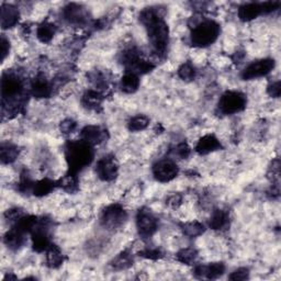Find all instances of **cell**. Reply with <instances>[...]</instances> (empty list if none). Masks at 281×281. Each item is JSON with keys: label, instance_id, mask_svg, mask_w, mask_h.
Wrapping results in <instances>:
<instances>
[{"label": "cell", "instance_id": "cell-11", "mask_svg": "<svg viewBox=\"0 0 281 281\" xmlns=\"http://www.w3.org/2000/svg\"><path fill=\"white\" fill-rule=\"evenodd\" d=\"M118 164H116L113 156H105L97 163L96 173L104 181H111L118 176Z\"/></svg>", "mask_w": 281, "mask_h": 281}, {"label": "cell", "instance_id": "cell-20", "mask_svg": "<svg viewBox=\"0 0 281 281\" xmlns=\"http://www.w3.org/2000/svg\"><path fill=\"white\" fill-rule=\"evenodd\" d=\"M64 262V256L61 254L58 246L56 245H51L49 249L46 251V264L50 268H58L59 266L63 265Z\"/></svg>", "mask_w": 281, "mask_h": 281}, {"label": "cell", "instance_id": "cell-27", "mask_svg": "<svg viewBox=\"0 0 281 281\" xmlns=\"http://www.w3.org/2000/svg\"><path fill=\"white\" fill-rule=\"evenodd\" d=\"M102 100H104L102 95L96 90H88L83 96V105L88 109H93V110L101 106Z\"/></svg>", "mask_w": 281, "mask_h": 281}, {"label": "cell", "instance_id": "cell-5", "mask_svg": "<svg viewBox=\"0 0 281 281\" xmlns=\"http://www.w3.org/2000/svg\"><path fill=\"white\" fill-rule=\"evenodd\" d=\"M127 218V211L120 204H111L102 211L100 222L104 228L108 230H114L124 224Z\"/></svg>", "mask_w": 281, "mask_h": 281}, {"label": "cell", "instance_id": "cell-24", "mask_svg": "<svg viewBox=\"0 0 281 281\" xmlns=\"http://www.w3.org/2000/svg\"><path fill=\"white\" fill-rule=\"evenodd\" d=\"M229 223V215L223 210H215L212 214L209 225L212 230H222Z\"/></svg>", "mask_w": 281, "mask_h": 281}, {"label": "cell", "instance_id": "cell-42", "mask_svg": "<svg viewBox=\"0 0 281 281\" xmlns=\"http://www.w3.org/2000/svg\"><path fill=\"white\" fill-rule=\"evenodd\" d=\"M180 203H181V196H179V195H174L168 199V204L171 205L173 208L178 207Z\"/></svg>", "mask_w": 281, "mask_h": 281}, {"label": "cell", "instance_id": "cell-34", "mask_svg": "<svg viewBox=\"0 0 281 281\" xmlns=\"http://www.w3.org/2000/svg\"><path fill=\"white\" fill-rule=\"evenodd\" d=\"M76 128H77V123L75 122L74 120H72V119L64 120L63 122L60 123V126H59V129H60L61 133H64V134L73 133L75 131V130H76Z\"/></svg>", "mask_w": 281, "mask_h": 281}, {"label": "cell", "instance_id": "cell-29", "mask_svg": "<svg viewBox=\"0 0 281 281\" xmlns=\"http://www.w3.org/2000/svg\"><path fill=\"white\" fill-rule=\"evenodd\" d=\"M148 123H149V120L147 116L139 114V115L133 116L132 119H130L128 127H129L130 131L138 132V131H142V130H144V129H146Z\"/></svg>", "mask_w": 281, "mask_h": 281}, {"label": "cell", "instance_id": "cell-14", "mask_svg": "<svg viewBox=\"0 0 281 281\" xmlns=\"http://www.w3.org/2000/svg\"><path fill=\"white\" fill-rule=\"evenodd\" d=\"M107 139V131L100 127L96 126H88L85 127L81 131V140L87 142L90 145H96L100 144Z\"/></svg>", "mask_w": 281, "mask_h": 281}, {"label": "cell", "instance_id": "cell-32", "mask_svg": "<svg viewBox=\"0 0 281 281\" xmlns=\"http://www.w3.org/2000/svg\"><path fill=\"white\" fill-rule=\"evenodd\" d=\"M178 76L183 80H193L196 77V70L194 65L189 61L182 64L178 70Z\"/></svg>", "mask_w": 281, "mask_h": 281}, {"label": "cell", "instance_id": "cell-10", "mask_svg": "<svg viewBox=\"0 0 281 281\" xmlns=\"http://www.w3.org/2000/svg\"><path fill=\"white\" fill-rule=\"evenodd\" d=\"M178 166L170 160H163L157 162L153 166V174L160 182L171 181L178 175Z\"/></svg>", "mask_w": 281, "mask_h": 281}, {"label": "cell", "instance_id": "cell-39", "mask_svg": "<svg viewBox=\"0 0 281 281\" xmlns=\"http://www.w3.org/2000/svg\"><path fill=\"white\" fill-rule=\"evenodd\" d=\"M190 147L187 145L186 143H181L179 144V145H178L176 147V150H175V153L177 156H179L180 159H187V157L190 155Z\"/></svg>", "mask_w": 281, "mask_h": 281}, {"label": "cell", "instance_id": "cell-41", "mask_svg": "<svg viewBox=\"0 0 281 281\" xmlns=\"http://www.w3.org/2000/svg\"><path fill=\"white\" fill-rule=\"evenodd\" d=\"M9 51H10V43H9V41L3 36L2 37V59L3 60H5V58L7 57V55H8Z\"/></svg>", "mask_w": 281, "mask_h": 281}, {"label": "cell", "instance_id": "cell-31", "mask_svg": "<svg viewBox=\"0 0 281 281\" xmlns=\"http://www.w3.org/2000/svg\"><path fill=\"white\" fill-rule=\"evenodd\" d=\"M182 230L186 235H188L190 237H196V236L201 235L204 232V226L199 222H191V223L184 224L182 226Z\"/></svg>", "mask_w": 281, "mask_h": 281}, {"label": "cell", "instance_id": "cell-22", "mask_svg": "<svg viewBox=\"0 0 281 281\" xmlns=\"http://www.w3.org/2000/svg\"><path fill=\"white\" fill-rule=\"evenodd\" d=\"M19 156V148L11 143H3L0 147V157L3 164H11Z\"/></svg>", "mask_w": 281, "mask_h": 281}, {"label": "cell", "instance_id": "cell-8", "mask_svg": "<svg viewBox=\"0 0 281 281\" xmlns=\"http://www.w3.org/2000/svg\"><path fill=\"white\" fill-rule=\"evenodd\" d=\"M273 67H275V60L271 58L256 60L245 68L242 73V78L244 80H251L264 77L273 70Z\"/></svg>", "mask_w": 281, "mask_h": 281}, {"label": "cell", "instance_id": "cell-9", "mask_svg": "<svg viewBox=\"0 0 281 281\" xmlns=\"http://www.w3.org/2000/svg\"><path fill=\"white\" fill-rule=\"evenodd\" d=\"M23 84L17 75L13 74H4L2 79V95L4 101L10 98H15L22 92Z\"/></svg>", "mask_w": 281, "mask_h": 281}, {"label": "cell", "instance_id": "cell-35", "mask_svg": "<svg viewBox=\"0 0 281 281\" xmlns=\"http://www.w3.org/2000/svg\"><path fill=\"white\" fill-rule=\"evenodd\" d=\"M249 277V271L247 268H238L230 275L231 280H246Z\"/></svg>", "mask_w": 281, "mask_h": 281}, {"label": "cell", "instance_id": "cell-36", "mask_svg": "<svg viewBox=\"0 0 281 281\" xmlns=\"http://www.w3.org/2000/svg\"><path fill=\"white\" fill-rule=\"evenodd\" d=\"M89 77H90V80L93 83L96 87H102V86H107L106 79L104 77V75L99 72H92L89 74Z\"/></svg>", "mask_w": 281, "mask_h": 281}, {"label": "cell", "instance_id": "cell-40", "mask_svg": "<svg viewBox=\"0 0 281 281\" xmlns=\"http://www.w3.org/2000/svg\"><path fill=\"white\" fill-rule=\"evenodd\" d=\"M267 92H268L270 97H273V98L280 97V92H281L280 81H276V83H272L271 85H269L268 88H267Z\"/></svg>", "mask_w": 281, "mask_h": 281}, {"label": "cell", "instance_id": "cell-38", "mask_svg": "<svg viewBox=\"0 0 281 281\" xmlns=\"http://www.w3.org/2000/svg\"><path fill=\"white\" fill-rule=\"evenodd\" d=\"M5 215H6V218H8L9 221L17 222L24 215V213L21 209L16 208V209H11V210L7 211Z\"/></svg>", "mask_w": 281, "mask_h": 281}, {"label": "cell", "instance_id": "cell-2", "mask_svg": "<svg viewBox=\"0 0 281 281\" xmlns=\"http://www.w3.org/2000/svg\"><path fill=\"white\" fill-rule=\"evenodd\" d=\"M65 157L71 173L77 174L92 162V145L83 140L67 142L65 146Z\"/></svg>", "mask_w": 281, "mask_h": 281}, {"label": "cell", "instance_id": "cell-4", "mask_svg": "<svg viewBox=\"0 0 281 281\" xmlns=\"http://www.w3.org/2000/svg\"><path fill=\"white\" fill-rule=\"evenodd\" d=\"M246 96L239 91H226L218 101V109L223 114H234L246 108Z\"/></svg>", "mask_w": 281, "mask_h": 281}, {"label": "cell", "instance_id": "cell-26", "mask_svg": "<svg viewBox=\"0 0 281 281\" xmlns=\"http://www.w3.org/2000/svg\"><path fill=\"white\" fill-rule=\"evenodd\" d=\"M133 265V257L129 252H122L112 262L111 266L115 270H124Z\"/></svg>", "mask_w": 281, "mask_h": 281}, {"label": "cell", "instance_id": "cell-23", "mask_svg": "<svg viewBox=\"0 0 281 281\" xmlns=\"http://www.w3.org/2000/svg\"><path fill=\"white\" fill-rule=\"evenodd\" d=\"M78 183H79V180L76 174L71 173V171L67 175H65L63 178H60L59 181L57 182V184L60 188H63L65 191H67V193L70 194L76 193L78 190Z\"/></svg>", "mask_w": 281, "mask_h": 281}, {"label": "cell", "instance_id": "cell-21", "mask_svg": "<svg viewBox=\"0 0 281 281\" xmlns=\"http://www.w3.org/2000/svg\"><path fill=\"white\" fill-rule=\"evenodd\" d=\"M120 87L122 89V91H124L126 93L135 92L140 87L139 76L133 73H127L124 76L121 78Z\"/></svg>", "mask_w": 281, "mask_h": 281}, {"label": "cell", "instance_id": "cell-28", "mask_svg": "<svg viewBox=\"0 0 281 281\" xmlns=\"http://www.w3.org/2000/svg\"><path fill=\"white\" fill-rule=\"evenodd\" d=\"M55 182L50 180V179H43L40 180L37 183H34L33 186V195L37 197H43L49 195L51 191L55 188Z\"/></svg>", "mask_w": 281, "mask_h": 281}, {"label": "cell", "instance_id": "cell-13", "mask_svg": "<svg viewBox=\"0 0 281 281\" xmlns=\"http://www.w3.org/2000/svg\"><path fill=\"white\" fill-rule=\"evenodd\" d=\"M225 271V266L222 263H212L208 266L199 265L197 266L194 273L198 278H207V279H216L221 277Z\"/></svg>", "mask_w": 281, "mask_h": 281}, {"label": "cell", "instance_id": "cell-6", "mask_svg": "<svg viewBox=\"0 0 281 281\" xmlns=\"http://www.w3.org/2000/svg\"><path fill=\"white\" fill-rule=\"evenodd\" d=\"M136 226H138L139 234L144 238H148L157 231L159 222L150 210L143 208L140 209L136 215Z\"/></svg>", "mask_w": 281, "mask_h": 281}, {"label": "cell", "instance_id": "cell-3", "mask_svg": "<svg viewBox=\"0 0 281 281\" xmlns=\"http://www.w3.org/2000/svg\"><path fill=\"white\" fill-rule=\"evenodd\" d=\"M220 36V25L212 20L198 23L191 32V43L197 47H207L213 44Z\"/></svg>", "mask_w": 281, "mask_h": 281}, {"label": "cell", "instance_id": "cell-19", "mask_svg": "<svg viewBox=\"0 0 281 281\" xmlns=\"http://www.w3.org/2000/svg\"><path fill=\"white\" fill-rule=\"evenodd\" d=\"M263 8L262 4L257 3H249L239 7L238 9V17L242 21H251V20L256 19L259 15H262Z\"/></svg>", "mask_w": 281, "mask_h": 281}, {"label": "cell", "instance_id": "cell-15", "mask_svg": "<svg viewBox=\"0 0 281 281\" xmlns=\"http://www.w3.org/2000/svg\"><path fill=\"white\" fill-rule=\"evenodd\" d=\"M31 92L37 98H49L52 93V86L43 75H38L32 80Z\"/></svg>", "mask_w": 281, "mask_h": 281}, {"label": "cell", "instance_id": "cell-30", "mask_svg": "<svg viewBox=\"0 0 281 281\" xmlns=\"http://www.w3.org/2000/svg\"><path fill=\"white\" fill-rule=\"evenodd\" d=\"M198 256V253L196 249L194 248H184V249H181L179 253L176 255V258L178 262H180L182 264H186V265H191L193 264L196 258Z\"/></svg>", "mask_w": 281, "mask_h": 281}, {"label": "cell", "instance_id": "cell-12", "mask_svg": "<svg viewBox=\"0 0 281 281\" xmlns=\"http://www.w3.org/2000/svg\"><path fill=\"white\" fill-rule=\"evenodd\" d=\"M63 16L65 20L72 24L83 25L88 21V13L84 7L76 4L67 5L63 10Z\"/></svg>", "mask_w": 281, "mask_h": 281}, {"label": "cell", "instance_id": "cell-33", "mask_svg": "<svg viewBox=\"0 0 281 281\" xmlns=\"http://www.w3.org/2000/svg\"><path fill=\"white\" fill-rule=\"evenodd\" d=\"M33 186L34 183L32 182L28 171H23L21 174V179H20L19 182V191H21V193H29L31 189H33Z\"/></svg>", "mask_w": 281, "mask_h": 281}, {"label": "cell", "instance_id": "cell-37", "mask_svg": "<svg viewBox=\"0 0 281 281\" xmlns=\"http://www.w3.org/2000/svg\"><path fill=\"white\" fill-rule=\"evenodd\" d=\"M140 256L148 259H159L163 256V253L159 248H146L140 253Z\"/></svg>", "mask_w": 281, "mask_h": 281}, {"label": "cell", "instance_id": "cell-18", "mask_svg": "<svg viewBox=\"0 0 281 281\" xmlns=\"http://www.w3.org/2000/svg\"><path fill=\"white\" fill-rule=\"evenodd\" d=\"M24 235H25V233L20 231L15 226V228L6 233L5 239H4L5 244L8 246V248H10L12 251H17L19 248H21L23 246V244L25 242Z\"/></svg>", "mask_w": 281, "mask_h": 281}, {"label": "cell", "instance_id": "cell-1", "mask_svg": "<svg viewBox=\"0 0 281 281\" xmlns=\"http://www.w3.org/2000/svg\"><path fill=\"white\" fill-rule=\"evenodd\" d=\"M140 21L145 26L150 45L157 55L163 56L168 46V26L162 16L154 8L143 10Z\"/></svg>", "mask_w": 281, "mask_h": 281}, {"label": "cell", "instance_id": "cell-17", "mask_svg": "<svg viewBox=\"0 0 281 281\" xmlns=\"http://www.w3.org/2000/svg\"><path fill=\"white\" fill-rule=\"evenodd\" d=\"M19 11L15 6L4 4L2 7V26L3 29H10L19 21Z\"/></svg>", "mask_w": 281, "mask_h": 281}, {"label": "cell", "instance_id": "cell-7", "mask_svg": "<svg viewBox=\"0 0 281 281\" xmlns=\"http://www.w3.org/2000/svg\"><path fill=\"white\" fill-rule=\"evenodd\" d=\"M33 249L37 252H44L52 245L49 235V224L46 220H39L31 232Z\"/></svg>", "mask_w": 281, "mask_h": 281}, {"label": "cell", "instance_id": "cell-25", "mask_svg": "<svg viewBox=\"0 0 281 281\" xmlns=\"http://www.w3.org/2000/svg\"><path fill=\"white\" fill-rule=\"evenodd\" d=\"M55 25L50 22H43L39 25L37 31V37L42 43H49L55 34Z\"/></svg>", "mask_w": 281, "mask_h": 281}, {"label": "cell", "instance_id": "cell-16", "mask_svg": "<svg viewBox=\"0 0 281 281\" xmlns=\"http://www.w3.org/2000/svg\"><path fill=\"white\" fill-rule=\"evenodd\" d=\"M220 148H222L220 141H218L214 135L208 134L199 140L196 146V152L200 155H207Z\"/></svg>", "mask_w": 281, "mask_h": 281}]
</instances>
